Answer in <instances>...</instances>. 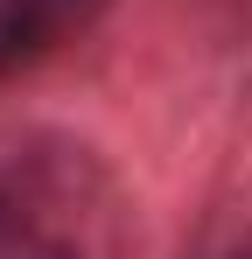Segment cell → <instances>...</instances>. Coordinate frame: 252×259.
Instances as JSON below:
<instances>
[{
	"label": "cell",
	"instance_id": "cell-2",
	"mask_svg": "<svg viewBox=\"0 0 252 259\" xmlns=\"http://www.w3.org/2000/svg\"><path fill=\"white\" fill-rule=\"evenodd\" d=\"M0 259H77V252L49 224H35V217H21V210L0 203Z\"/></svg>",
	"mask_w": 252,
	"mask_h": 259
},
{
	"label": "cell",
	"instance_id": "cell-1",
	"mask_svg": "<svg viewBox=\"0 0 252 259\" xmlns=\"http://www.w3.org/2000/svg\"><path fill=\"white\" fill-rule=\"evenodd\" d=\"M112 0H0V84L42 70L49 56H63L98 28Z\"/></svg>",
	"mask_w": 252,
	"mask_h": 259
}]
</instances>
